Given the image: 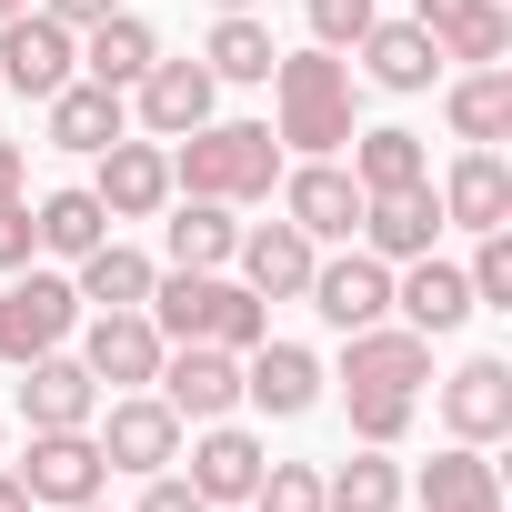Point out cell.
Segmentation results:
<instances>
[{"label": "cell", "instance_id": "3957f363", "mask_svg": "<svg viewBox=\"0 0 512 512\" xmlns=\"http://www.w3.org/2000/svg\"><path fill=\"white\" fill-rule=\"evenodd\" d=\"M272 181H282L272 121H201L171 141V191L191 201H272Z\"/></svg>", "mask_w": 512, "mask_h": 512}, {"label": "cell", "instance_id": "5bb4252c", "mask_svg": "<svg viewBox=\"0 0 512 512\" xmlns=\"http://www.w3.org/2000/svg\"><path fill=\"white\" fill-rule=\"evenodd\" d=\"M101 171H91V191H101V211L111 221H151L161 201H171V141H111V151H91Z\"/></svg>", "mask_w": 512, "mask_h": 512}, {"label": "cell", "instance_id": "83f0119b", "mask_svg": "<svg viewBox=\"0 0 512 512\" xmlns=\"http://www.w3.org/2000/svg\"><path fill=\"white\" fill-rule=\"evenodd\" d=\"M41 111H51V141H61V151H111V141L131 131V101L101 91V81H61Z\"/></svg>", "mask_w": 512, "mask_h": 512}, {"label": "cell", "instance_id": "b9f144b4", "mask_svg": "<svg viewBox=\"0 0 512 512\" xmlns=\"http://www.w3.org/2000/svg\"><path fill=\"white\" fill-rule=\"evenodd\" d=\"M0 512H31V492H21V472L0 462Z\"/></svg>", "mask_w": 512, "mask_h": 512}, {"label": "cell", "instance_id": "60d3db41", "mask_svg": "<svg viewBox=\"0 0 512 512\" xmlns=\"http://www.w3.org/2000/svg\"><path fill=\"white\" fill-rule=\"evenodd\" d=\"M21 181H31V161H21V141H0V201H21Z\"/></svg>", "mask_w": 512, "mask_h": 512}, {"label": "cell", "instance_id": "ba28073f", "mask_svg": "<svg viewBox=\"0 0 512 512\" xmlns=\"http://www.w3.org/2000/svg\"><path fill=\"white\" fill-rule=\"evenodd\" d=\"M61 81H81V31H61L51 11H21V21H0V91H21V101H51Z\"/></svg>", "mask_w": 512, "mask_h": 512}, {"label": "cell", "instance_id": "f1b7e54d", "mask_svg": "<svg viewBox=\"0 0 512 512\" xmlns=\"http://www.w3.org/2000/svg\"><path fill=\"white\" fill-rule=\"evenodd\" d=\"M231 241H241L231 201H191V191H181V211L161 221V251H171V272H221V262H231Z\"/></svg>", "mask_w": 512, "mask_h": 512}, {"label": "cell", "instance_id": "7402d4cb", "mask_svg": "<svg viewBox=\"0 0 512 512\" xmlns=\"http://www.w3.org/2000/svg\"><path fill=\"white\" fill-rule=\"evenodd\" d=\"M262 442H251L241 422H201V442H191V492L211 502V512H231V502H251V482H262Z\"/></svg>", "mask_w": 512, "mask_h": 512}, {"label": "cell", "instance_id": "e0dca14e", "mask_svg": "<svg viewBox=\"0 0 512 512\" xmlns=\"http://www.w3.org/2000/svg\"><path fill=\"white\" fill-rule=\"evenodd\" d=\"M241 402H262L272 422H302V412L322 402V362H312L302 342H272V332H262V342L241 352Z\"/></svg>", "mask_w": 512, "mask_h": 512}, {"label": "cell", "instance_id": "d6a6232c", "mask_svg": "<svg viewBox=\"0 0 512 512\" xmlns=\"http://www.w3.org/2000/svg\"><path fill=\"white\" fill-rule=\"evenodd\" d=\"M272 61H282V51H272V21H262V11H221L211 41H201V71H211V81H272Z\"/></svg>", "mask_w": 512, "mask_h": 512}, {"label": "cell", "instance_id": "d4e9b609", "mask_svg": "<svg viewBox=\"0 0 512 512\" xmlns=\"http://www.w3.org/2000/svg\"><path fill=\"white\" fill-rule=\"evenodd\" d=\"M151 61H161V41H151V21H141V11H111V21H91V31H81V81H101V91H131Z\"/></svg>", "mask_w": 512, "mask_h": 512}, {"label": "cell", "instance_id": "e575fe53", "mask_svg": "<svg viewBox=\"0 0 512 512\" xmlns=\"http://www.w3.org/2000/svg\"><path fill=\"white\" fill-rule=\"evenodd\" d=\"M472 241H482L472 272H462V282H472V312H512V221H502V231H472Z\"/></svg>", "mask_w": 512, "mask_h": 512}, {"label": "cell", "instance_id": "ab89813d", "mask_svg": "<svg viewBox=\"0 0 512 512\" xmlns=\"http://www.w3.org/2000/svg\"><path fill=\"white\" fill-rule=\"evenodd\" d=\"M41 11H51L61 31H91V21H111V11H121V0H41Z\"/></svg>", "mask_w": 512, "mask_h": 512}, {"label": "cell", "instance_id": "8d00e7d4", "mask_svg": "<svg viewBox=\"0 0 512 512\" xmlns=\"http://www.w3.org/2000/svg\"><path fill=\"white\" fill-rule=\"evenodd\" d=\"M302 11H312V41H322V51H352V41L382 21L372 0H302Z\"/></svg>", "mask_w": 512, "mask_h": 512}, {"label": "cell", "instance_id": "ee69618b", "mask_svg": "<svg viewBox=\"0 0 512 512\" xmlns=\"http://www.w3.org/2000/svg\"><path fill=\"white\" fill-rule=\"evenodd\" d=\"M61 512H111V502H101V492H91V502H61Z\"/></svg>", "mask_w": 512, "mask_h": 512}, {"label": "cell", "instance_id": "9c48e42d", "mask_svg": "<svg viewBox=\"0 0 512 512\" xmlns=\"http://www.w3.org/2000/svg\"><path fill=\"white\" fill-rule=\"evenodd\" d=\"M282 221L302 231V241H352L362 231V181L342 171V161H282Z\"/></svg>", "mask_w": 512, "mask_h": 512}, {"label": "cell", "instance_id": "4fadbf2b", "mask_svg": "<svg viewBox=\"0 0 512 512\" xmlns=\"http://www.w3.org/2000/svg\"><path fill=\"white\" fill-rule=\"evenodd\" d=\"M121 101L141 111V131H151V141H181V131H201V121H211L221 81H211L201 61H151V71H141Z\"/></svg>", "mask_w": 512, "mask_h": 512}, {"label": "cell", "instance_id": "ffe728a7", "mask_svg": "<svg viewBox=\"0 0 512 512\" xmlns=\"http://www.w3.org/2000/svg\"><path fill=\"white\" fill-rule=\"evenodd\" d=\"M392 312H402L422 342L462 332V322H472V282H462V262H432V251H422V262H402V272H392Z\"/></svg>", "mask_w": 512, "mask_h": 512}, {"label": "cell", "instance_id": "74e56055", "mask_svg": "<svg viewBox=\"0 0 512 512\" xmlns=\"http://www.w3.org/2000/svg\"><path fill=\"white\" fill-rule=\"evenodd\" d=\"M41 262V231H31V201H0V272H31Z\"/></svg>", "mask_w": 512, "mask_h": 512}, {"label": "cell", "instance_id": "f6af8a7d", "mask_svg": "<svg viewBox=\"0 0 512 512\" xmlns=\"http://www.w3.org/2000/svg\"><path fill=\"white\" fill-rule=\"evenodd\" d=\"M211 11H262V0H211Z\"/></svg>", "mask_w": 512, "mask_h": 512}, {"label": "cell", "instance_id": "7c38bea8", "mask_svg": "<svg viewBox=\"0 0 512 512\" xmlns=\"http://www.w3.org/2000/svg\"><path fill=\"white\" fill-rule=\"evenodd\" d=\"M101 482H111V462H101L91 422H81V432H31V452H21V492H31L41 512H61V502H91Z\"/></svg>", "mask_w": 512, "mask_h": 512}, {"label": "cell", "instance_id": "836d02e7", "mask_svg": "<svg viewBox=\"0 0 512 512\" xmlns=\"http://www.w3.org/2000/svg\"><path fill=\"white\" fill-rule=\"evenodd\" d=\"M352 181H362V201H372V191H412V181H432L422 131H352Z\"/></svg>", "mask_w": 512, "mask_h": 512}, {"label": "cell", "instance_id": "6da1fadb", "mask_svg": "<svg viewBox=\"0 0 512 512\" xmlns=\"http://www.w3.org/2000/svg\"><path fill=\"white\" fill-rule=\"evenodd\" d=\"M422 382H432V342L412 322H372V332H342V412H352V442H402L412 412H422Z\"/></svg>", "mask_w": 512, "mask_h": 512}, {"label": "cell", "instance_id": "30bf717a", "mask_svg": "<svg viewBox=\"0 0 512 512\" xmlns=\"http://www.w3.org/2000/svg\"><path fill=\"white\" fill-rule=\"evenodd\" d=\"M302 302L332 332H372V322H392V262H372V251H332V262H312Z\"/></svg>", "mask_w": 512, "mask_h": 512}, {"label": "cell", "instance_id": "52a82bcc", "mask_svg": "<svg viewBox=\"0 0 512 512\" xmlns=\"http://www.w3.org/2000/svg\"><path fill=\"white\" fill-rule=\"evenodd\" d=\"M91 442H101V462H111V472H141V482H151V472H171V462H181L191 422H181L161 392H121V402H111V422H101Z\"/></svg>", "mask_w": 512, "mask_h": 512}, {"label": "cell", "instance_id": "44dd1931", "mask_svg": "<svg viewBox=\"0 0 512 512\" xmlns=\"http://www.w3.org/2000/svg\"><path fill=\"white\" fill-rule=\"evenodd\" d=\"M412 21L432 31L442 61H472V71L512 51V11H502V0H412Z\"/></svg>", "mask_w": 512, "mask_h": 512}, {"label": "cell", "instance_id": "7bdbcfd3", "mask_svg": "<svg viewBox=\"0 0 512 512\" xmlns=\"http://www.w3.org/2000/svg\"><path fill=\"white\" fill-rule=\"evenodd\" d=\"M21 11H41V0H0V21H21Z\"/></svg>", "mask_w": 512, "mask_h": 512}, {"label": "cell", "instance_id": "1f68e13d", "mask_svg": "<svg viewBox=\"0 0 512 512\" xmlns=\"http://www.w3.org/2000/svg\"><path fill=\"white\" fill-rule=\"evenodd\" d=\"M31 231H41L51 262H81V251H101V241H111V211H101V191H91V181H71V191H51V201L31 211Z\"/></svg>", "mask_w": 512, "mask_h": 512}, {"label": "cell", "instance_id": "8992f818", "mask_svg": "<svg viewBox=\"0 0 512 512\" xmlns=\"http://www.w3.org/2000/svg\"><path fill=\"white\" fill-rule=\"evenodd\" d=\"M151 392H161L181 422H231V412H241V352H221V342H171L161 372H151Z\"/></svg>", "mask_w": 512, "mask_h": 512}, {"label": "cell", "instance_id": "7a4b0ae2", "mask_svg": "<svg viewBox=\"0 0 512 512\" xmlns=\"http://www.w3.org/2000/svg\"><path fill=\"white\" fill-rule=\"evenodd\" d=\"M362 131V81H352V61L342 51H282L272 61V141L282 151H302V161H332L342 141Z\"/></svg>", "mask_w": 512, "mask_h": 512}, {"label": "cell", "instance_id": "f546056e", "mask_svg": "<svg viewBox=\"0 0 512 512\" xmlns=\"http://www.w3.org/2000/svg\"><path fill=\"white\" fill-rule=\"evenodd\" d=\"M422 512H502V482L482 462V442H452L422 462Z\"/></svg>", "mask_w": 512, "mask_h": 512}, {"label": "cell", "instance_id": "4dcf8cb0", "mask_svg": "<svg viewBox=\"0 0 512 512\" xmlns=\"http://www.w3.org/2000/svg\"><path fill=\"white\" fill-rule=\"evenodd\" d=\"M402 492H412V482H402V462H392L382 442H362L352 462L322 472V512H402Z\"/></svg>", "mask_w": 512, "mask_h": 512}, {"label": "cell", "instance_id": "2e32d148", "mask_svg": "<svg viewBox=\"0 0 512 512\" xmlns=\"http://www.w3.org/2000/svg\"><path fill=\"white\" fill-rule=\"evenodd\" d=\"M442 432H452V442H502V432H512V362H502V352H472V362L442 382Z\"/></svg>", "mask_w": 512, "mask_h": 512}, {"label": "cell", "instance_id": "d6986e66", "mask_svg": "<svg viewBox=\"0 0 512 512\" xmlns=\"http://www.w3.org/2000/svg\"><path fill=\"white\" fill-rule=\"evenodd\" d=\"M432 231H442V201H432V181H412V191H372L352 241L372 251V262H422Z\"/></svg>", "mask_w": 512, "mask_h": 512}, {"label": "cell", "instance_id": "5b68a950", "mask_svg": "<svg viewBox=\"0 0 512 512\" xmlns=\"http://www.w3.org/2000/svg\"><path fill=\"white\" fill-rule=\"evenodd\" d=\"M81 332L71 272H0V362H41Z\"/></svg>", "mask_w": 512, "mask_h": 512}, {"label": "cell", "instance_id": "9a60e30c", "mask_svg": "<svg viewBox=\"0 0 512 512\" xmlns=\"http://www.w3.org/2000/svg\"><path fill=\"white\" fill-rule=\"evenodd\" d=\"M21 422H31V432H81V422H101V382H91V362H81V352H41V362H21Z\"/></svg>", "mask_w": 512, "mask_h": 512}, {"label": "cell", "instance_id": "8fae6325", "mask_svg": "<svg viewBox=\"0 0 512 512\" xmlns=\"http://www.w3.org/2000/svg\"><path fill=\"white\" fill-rule=\"evenodd\" d=\"M161 352H171V342L151 332V312H91V322H81V362H91L101 392H151Z\"/></svg>", "mask_w": 512, "mask_h": 512}, {"label": "cell", "instance_id": "4316f807", "mask_svg": "<svg viewBox=\"0 0 512 512\" xmlns=\"http://www.w3.org/2000/svg\"><path fill=\"white\" fill-rule=\"evenodd\" d=\"M442 121H452V141H472V151H492V141H512V71H502V61H482V71H462V81L442 91Z\"/></svg>", "mask_w": 512, "mask_h": 512}, {"label": "cell", "instance_id": "f35d334b", "mask_svg": "<svg viewBox=\"0 0 512 512\" xmlns=\"http://www.w3.org/2000/svg\"><path fill=\"white\" fill-rule=\"evenodd\" d=\"M131 512H211V502H201V492H191L181 472H151V492H141Z\"/></svg>", "mask_w": 512, "mask_h": 512}, {"label": "cell", "instance_id": "484cf974", "mask_svg": "<svg viewBox=\"0 0 512 512\" xmlns=\"http://www.w3.org/2000/svg\"><path fill=\"white\" fill-rule=\"evenodd\" d=\"M352 51H362V71H372L382 91H432V81H442V51H432L422 21H372Z\"/></svg>", "mask_w": 512, "mask_h": 512}, {"label": "cell", "instance_id": "ac0fdd59", "mask_svg": "<svg viewBox=\"0 0 512 512\" xmlns=\"http://www.w3.org/2000/svg\"><path fill=\"white\" fill-rule=\"evenodd\" d=\"M231 262H241V292H262V302H302L312 262H322V241H302L292 221H262V231H241L231 241Z\"/></svg>", "mask_w": 512, "mask_h": 512}, {"label": "cell", "instance_id": "cb8c5ba5", "mask_svg": "<svg viewBox=\"0 0 512 512\" xmlns=\"http://www.w3.org/2000/svg\"><path fill=\"white\" fill-rule=\"evenodd\" d=\"M151 282H161V262H151V251H131V241H101V251H81V262H71L81 312H141Z\"/></svg>", "mask_w": 512, "mask_h": 512}, {"label": "cell", "instance_id": "d590c367", "mask_svg": "<svg viewBox=\"0 0 512 512\" xmlns=\"http://www.w3.org/2000/svg\"><path fill=\"white\" fill-rule=\"evenodd\" d=\"M241 512H322V472L312 462H262V482H251Z\"/></svg>", "mask_w": 512, "mask_h": 512}, {"label": "cell", "instance_id": "277c9868", "mask_svg": "<svg viewBox=\"0 0 512 512\" xmlns=\"http://www.w3.org/2000/svg\"><path fill=\"white\" fill-rule=\"evenodd\" d=\"M141 312H151L161 342H221V352H251L272 332V302L241 292V282H221V272H161Z\"/></svg>", "mask_w": 512, "mask_h": 512}, {"label": "cell", "instance_id": "603a6c76", "mask_svg": "<svg viewBox=\"0 0 512 512\" xmlns=\"http://www.w3.org/2000/svg\"><path fill=\"white\" fill-rule=\"evenodd\" d=\"M442 221H462V231H502L512 221V171H502V151H472L462 141V161L442 171Z\"/></svg>", "mask_w": 512, "mask_h": 512}]
</instances>
